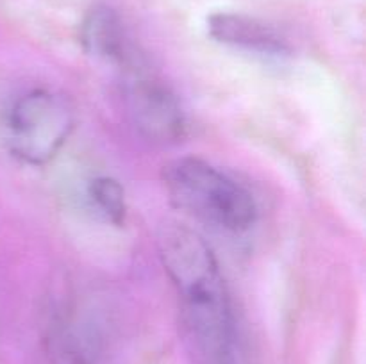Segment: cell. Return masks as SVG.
Here are the masks:
<instances>
[{
	"label": "cell",
	"instance_id": "cell-6",
	"mask_svg": "<svg viewBox=\"0 0 366 364\" xmlns=\"http://www.w3.org/2000/svg\"><path fill=\"white\" fill-rule=\"evenodd\" d=\"M81 43L89 56L117 64L122 70L138 61L124 21L107 6H95L86 14L81 25Z\"/></svg>",
	"mask_w": 366,
	"mask_h": 364
},
{
	"label": "cell",
	"instance_id": "cell-4",
	"mask_svg": "<svg viewBox=\"0 0 366 364\" xmlns=\"http://www.w3.org/2000/svg\"><path fill=\"white\" fill-rule=\"evenodd\" d=\"M125 71V100L131 120L139 134L156 145L182 141L188 121L175 93L142 66L139 61Z\"/></svg>",
	"mask_w": 366,
	"mask_h": 364
},
{
	"label": "cell",
	"instance_id": "cell-3",
	"mask_svg": "<svg viewBox=\"0 0 366 364\" xmlns=\"http://www.w3.org/2000/svg\"><path fill=\"white\" fill-rule=\"evenodd\" d=\"M75 125L74 107L61 93L34 88L18 96L6 118V139L21 163H50L70 138Z\"/></svg>",
	"mask_w": 366,
	"mask_h": 364
},
{
	"label": "cell",
	"instance_id": "cell-1",
	"mask_svg": "<svg viewBox=\"0 0 366 364\" xmlns=\"http://www.w3.org/2000/svg\"><path fill=\"white\" fill-rule=\"evenodd\" d=\"M157 248L200 357L207 364H234L236 330L231 303L207 243L184 225L167 223L157 236Z\"/></svg>",
	"mask_w": 366,
	"mask_h": 364
},
{
	"label": "cell",
	"instance_id": "cell-2",
	"mask_svg": "<svg viewBox=\"0 0 366 364\" xmlns=\"http://www.w3.org/2000/svg\"><path fill=\"white\" fill-rule=\"evenodd\" d=\"M172 202L222 231L245 232L256 223L257 206L242 184L199 157H181L163 168Z\"/></svg>",
	"mask_w": 366,
	"mask_h": 364
},
{
	"label": "cell",
	"instance_id": "cell-5",
	"mask_svg": "<svg viewBox=\"0 0 366 364\" xmlns=\"http://www.w3.org/2000/svg\"><path fill=\"white\" fill-rule=\"evenodd\" d=\"M207 31L214 41L259 56L281 57L292 50L288 39L277 29L245 14H211L207 18Z\"/></svg>",
	"mask_w": 366,
	"mask_h": 364
},
{
	"label": "cell",
	"instance_id": "cell-7",
	"mask_svg": "<svg viewBox=\"0 0 366 364\" xmlns=\"http://www.w3.org/2000/svg\"><path fill=\"white\" fill-rule=\"evenodd\" d=\"M88 200L104 220L113 225H124L127 216V202H125L124 188L117 178H93L88 184Z\"/></svg>",
	"mask_w": 366,
	"mask_h": 364
}]
</instances>
